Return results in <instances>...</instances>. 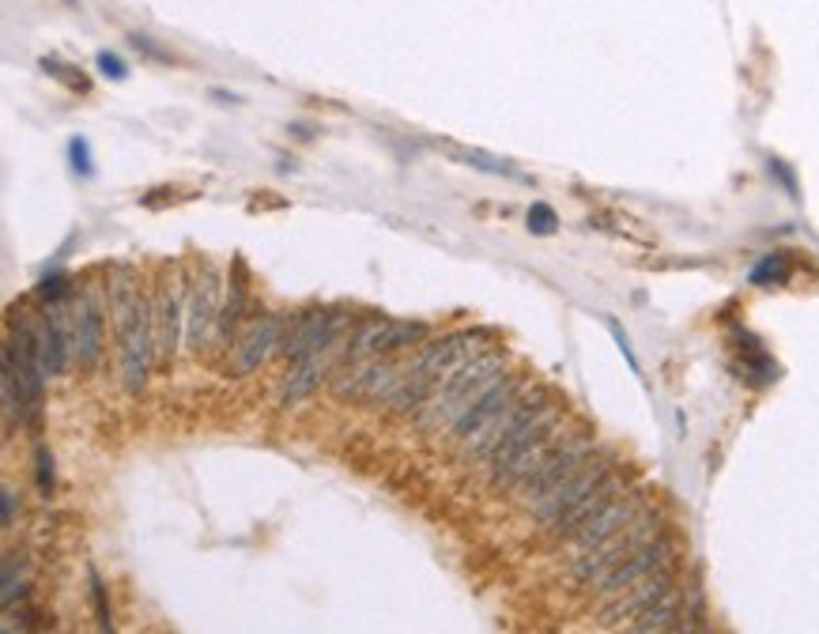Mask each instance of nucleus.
Masks as SVG:
<instances>
[{
	"mask_svg": "<svg viewBox=\"0 0 819 634\" xmlns=\"http://www.w3.org/2000/svg\"><path fill=\"white\" fill-rule=\"evenodd\" d=\"M484 340H487V333H480V329H461V333H446L438 340H427V344L419 348V355L412 359V367L401 374V386H397L393 397L386 401L389 412H397V416L423 412V404L431 401L438 389L450 382L468 359L480 355V351L487 348Z\"/></svg>",
	"mask_w": 819,
	"mask_h": 634,
	"instance_id": "nucleus-1",
	"label": "nucleus"
},
{
	"mask_svg": "<svg viewBox=\"0 0 819 634\" xmlns=\"http://www.w3.org/2000/svg\"><path fill=\"white\" fill-rule=\"evenodd\" d=\"M503 370H506V355L499 348H484L480 355H472L468 363L457 370V374L446 382L431 401L423 404V412H419V427L431 435H442V431H454L461 419L472 412L476 404L484 401L487 393H491L495 386L503 382Z\"/></svg>",
	"mask_w": 819,
	"mask_h": 634,
	"instance_id": "nucleus-2",
	"label": "nucleus"
},
{
	"mask_svg": "<svg viewBox=\"0 0 819 634\" xmlns=\"http://www.w3.org/2000/svg\"><path fill=\"white\" fill-rule=\"evenodd\" d=\"M665 533V518H661V510H642L635 521L623 525V529L616 536H608L604 544H597V548L589 552H578L571 559V578L582 582V585H593L601 578V574H608L616 563H623L627 555H635L638 548H646L650 540H657V536Z\"/></svg>",
	"mask_w": 819,
	"mask_h": 634,
	"instance_id": "nucleus-3",
	"label": "nucleus"
},
{
	"mask_svg": "<svg viewBox=\"0 0 819 634\" xmlns=\"http://www.w3.org/2000/svg\"><path fill=\"white\" fill-rule=\"evenodd\" d=\"M121 336V386L125 393H140L148 386L152 367L159 363V351H155V314L152 299H136L129 321L117 329Z\"/></svg>",
	"mask_w": 819,
	"mask_h": 634,
	"instance_id": "nucleus-4",
	"label": "nucleus"
},
{
	"mask_svg": "<svg viewBox=\"0 0 819 634\" xmlns=\"http://www.w3.org/2000/svg\"><path fill=\"white\" fill-rule=\"evenodd\" d=\"M348 333V318L340 306H314V310H302V314L291 318L284 325V344H280V355H287L291 363L306 355H318V351L337 348Z\"/></svg>",
	"mask_w": 819,
	"mask_h": 634,
	"instance_id": "nucleus-5",
	"label": "nucleus"
},
{
	"mask_svg": "<svg viewBox=\"0 0 819 634\" xmlns=\"http://www.w3.org/2000/svg\"><path fill=\"white\" fill-rule=\"evenodd\" d=\"M616 472V457L612 453H593L589 461H585L578 472L571 476V480H563L559 487H552L548 495H540V499L536 503H529V514H533V521H540L544 529H548V525H555L563 518V514L567 510H574V506H578L585 495H593L597 491V487L608 480V476Z\"/></svg>",
	"mask_w": 819,
	"mask_h": 634,
	"instance_id": "nucleus-6",
	"label": "nucleus"
},
{
	"mask_svg": "<svg viewBox=\"0 0 819 634\" xmlns=\"http://www.w3.org/2000/svg\"><path fill=\"white\" fill-rule=\"evenodd\" d=\"M593 453H597V438H593L589 431H571V435L563 438V442L548 453V461L536 468V472H533L529 480H525L514 495H518V499H521L525 506L536 503V499H540V495H548L552 487H559L563 480H571V476L578 472V468H582L585 461H589Z\"/></svg>",
	"mask_w": 819,
	"mask_h": 634,
	"instance_id": "nucleus-7",
	"label": "nucleus"
},
{
	"mask_svg": "<svg viewBox=\"0 0 819 634\" xmlns=\"http://www.w3.org/2000/svg\"><path fill=\"white\" fill-rule=\"evenodd\" d=\"M220 291H223V276L216 265H204L189 276V299H185V348L197 351L208 348L212 333H216L220 321Z\"/></svg>",
	"mask_w": 819,
	"mask_h": 634,
	"instance_id": "nucleus-8",
	"label": "nucleus"
},
{
	"mask_svg": "<svg viewBox=\"0 0 819 634\" xmlns=\"http://www.w3.org/2000/svg\"><path fill=\"white\" fill-rule=\"evenodd\" d=\"M544 401H548V393H544V389L536 386V382H529V386L521 389L518 397H514L510 404L499 408V412H495L491 419H487V423L480 427V431H472L468 438H461V457H465V461H487V457H491L495 450H499V442H503V438L510 435L514 427H518L525 416L536 412V408H540Z\"/></svg>",
	"mask_w": 819,
	"mask_h": 634,
	"instance_id": "nucleus-9",
	"label": "nucleus"
},
{
	"mask_svg": "<svg viewBox=\"0 0 819 634\" xmlns=\"http://www.w3.org/2000/svg\"><path fill=\"white\" fill-rule=\"evenodd\" d=\"M185 299H189V280L167 276V272H163L159 287H155V299H152L155 351H159V363L163 367L174 363V355H178V344L185 340Z\"/></svg>",
	"mask_w": 819,
	"mask_h": 634,
	"instance_id": "nucleus-10",
	"label": "nucleus"
},
{
	"mask_svg": "<svg viewBox=\"0 0 819 634\" xmlns=\"http://www.w3.org/2000/svg\"><path fill=\"white\" fill-rule=\"evenodd\" d=\"M672 589H676V563H669V567L653 570L650 578H642L635 585H627L623 593H616V597H608V604L601 608L597 623H601L604 631L627 627V623H635L642 612H650L657 601H665Z\"/></svg>",
	"mask_w": 819,
	"mask_h": 634,
	"instance_id": "nucleus-11",
	"label": "nucleus"
},
{
	"mask_svg": "<svg viewBox=\"0 0 819 634\" xmlns=\"http://www.w3.org/2000/svg\"><path fill=\"white\" fill-rule=\"evenodd\" d=\"M72 306V363L80 370H95L103 359V299L99 287L84 284L68 299Z\"/></svg>",
	"mask_w": 819,
	"mask_h": 634,
	"instance_id": "nucleus-12",
	"label": "nucleus"
},
{
	"mask_svg": "<svg viewBox=\"0 0 819 634\" xmlns=\"http://www.w3.org/2000/svg\"><path fill=\"white\" fill-rule=\"evenodd\" d=\"M669 563H676V540H672L669 533H661L657 540L646 544V548H638L635 555H627L623 563H616L608 574H601L589 589L597 593V597H616V593H623L627 585L650 578L653 570L669 567Z\"/></svg>",
	"mask_w": 819,
	"mask_h": 634,
	"instance_id": "nucleus-13",
	"label": "nucleus"
},
{
	"mask_svg": "<svg viewBox=\"0 0 819 634\" xmlns=\"http://www.w3.org/2000/svg\"><path fill=\"white\" fill-rule=\"evenodd\" d=\"M401 386V370L389 363V355L367 359V363H340L333 374L337 397H359V401H389Z\"/></svg>",
	"mask_w": 819,
	"mask_h": 634,
	"instance_id": "nucleus-14",
	"label": "nucleus"
},
{
	"mask_svg": "<svg viewBox=\"0 0 819 634\" xmlns=\"http://www.w3.org/2000/svg\"><path fill=\"white\" fill-rule=\"evenodd\" d=\"M284 325H287V314H269V318L253 321L246 333H242L238 344L231 348L227 374L246 378V374H253V370L265 367L269 355H276L280 344H284Z\"/></svg>",
	"mask_w": 819,
	"mask_h": 634,
	"instance_id": "nucleus-15",
	"label": "nucleus"
},
{
	"mask_svg": "<svg viewBox=\"0 0 819 634\" xmlns=\"http://www.w3.org/2000/svg\"><path fill=\"white\" fill-rule=\"evenodd\" d=\"M563 416H567V412H563V404H555L552 397H548V401H544L540 408H536V412L525 416L521 423L514 427V431L503 438V442H499V450H495L491 457H487V461H484V465H487V476H491V480H495V476H499L503 468L510 465L514 457H518V453L525 450V446L540 442L544 435H552L555 427H563Z\"/></svg>",
	"mask_w": 819,
	"mask_h": 634,
	"instance_id": "nucleus-16",
	"label": "nucleus"
},
{
	"mask_svg": "<svg viewBox=\"0 0 819 634\" xmlns=\"http://www.w3.org/2000/svg\"><path fill=\"white\" fill-rule=\"evenodd\" d=\"M642 510H650V491H627V495H620L616 503H608L604 506V510L597 514V518H589L582 525L578 533L571 536V548L574 552H589V548H597V544H604L608 540V536H616L623 525H631L638 518Z\"/></svg>",
	"mask_w": 819,
	"mask_h": 634,
	"instance_id": "nucleus-17",
	"label": "nucleus"
},
{
	"mask_svg": "<svg viewBox=\"0 0 819 634\" xmlns=\"http://www.w3.org/2000/svg\"><path fill=\"white\" fill-rule=\"evenodd\" d=\"M344 351H348V333H344V340H340L337 348L318 351V355H306V359H299V363H291L287 382H284V389H280V408H291V404L306 401V397L314 393L325 378H333L337 367L344 363Z\"/></svg>",
	"mask_w": 819,
	"mask_h": 634,
	"instance_id": "nucleus-18",
	"label": "nucleus"
},
{
	"mask_svg": "<svg viewBox=\"0 0 819 634\" xmlns=\"http://www.w3.org/2000/svg\"><path fill=\"white\" fill-rule=\"evenodd\" d=\"M627 491H631V476H627V472H620V468H616V472H612L608 480H604V484L597 487V491H593V495H585V499H582L578 506H574V510H567L559 521L548 525V536H552V540H559V544H567L571 536L578 533L585 521H589V518H597V514L604 510V506H608V503H616L620 495H627Z\"/></svg>",
	"mask_w": 819,
	"mask_h": 634,
	"instance_id": "nucleus-19",
	"label": "nucleus"
},
{
	"mask_svg": "<svg viewBox=\"0 0 819 634\" xmlns=\"http://www.w3.org/2000/svg\"><path fill=\"white\" fill-rule=\"evenodd\" d=\"M227 287H231V295H227V302H223L220 321H216V333H212V344H216V351H220L223 344H227L231 333H234V329H238L242 310H246V299H250V276H246V261H242V257H234V261H231V280H227Z\"/></svg>",
	"mask_w": 819,
	"mask_h": 634,
	"instance_id": "nucleus-20",
	"label": "nucleus"
},
{
	"mask_svg": "<svg viewBox=\"0 0 819 634\" xmlns=\"http://www.w3.org/2000/svg\"><path fill=\"white\" fill-rule=\"evenodd\" d=\"M525 386H529V374H506L503 382L495 386L491 393H487L484 401L476 404L472 412H468V416L461 419V423L454 427V435H457V438H468V435H472V431H480V427L487 423V419H491L495 412H499V408H506V404H510L514 397H518Z\"/></svg>",
	"mask_w": 819,
	"mask_h": 634,
	"instance_id": "nucleus-21",
	"label": "nucleus"
},
{
	"mask_svg": "<svg viewBox=\"0 0 819 634\" xmlns=\"http://www.w3.org/2000/svg\"><path fill=\"white\" fill-rule=\"evenodd\" d=\"M691 616H695V612H691ZM691 616H688V601L680 597V589H672L665 601H657L650 612H642V616L635 623H627L620 634H665V631L676 627V623H684Z\"/></svg>",
	"mask_w": 819,
	"mask_h": 634,
	"instance_id": "nucleus-22",
	"label": "nucleus"
},
{
	"mask_svg": "<svg viewBox=\"0 0 819 634\" xmlns=\"http://www.w3.org/2000/svg\"><path fill=\"white\" fill-rule=\"evenodd\" d=\"M136 299H140V287H136L133 265H114L110 269V280H106V310H110V318H114L117 329L129 321Z\"/></svg>",
	"mask_w": 819,
	"mask_h": 634,
	"instance_id": "nucleus-23",
	"label": "nucleus"
},
{
	"mask_svg": "<svg viewBox=\"0 0 819 634\" xmlns=\"http://www.w3.org/2000/svg\"><path fill=\"white\" fill-rule=\"evenodd\" d=\"M778 378V367L774 359L763 355L759 348H748L744 351V382L748 386H770Z\"/></svg>",
	"mask_w": 819,
	"mask_h": 634,
	"instance_id": "nucleus-24",
	"label": "nucleus"
},
{
	"mask_svg": "<svg viewBox=\"0 0 819 634\" xmlns=\"http://www.w3.org/2000/svg\"><path fill=\"white\" fill-rule=\"evenodd\" d=\"M27 582H23V555L8 552L4 559V608H16V601H23Z\"/></svg>",
	"mask_w": 819,
	"mask_h": 634,
	"instance_id": "nucleus-25",
	"label": "nucleus"
},
{
	"mask_svg": "<svg viewBox=\"0 0 819 634\" xmlns=\"http://www.w3.org/2000/svg\"><path fill=\"white\" fill-rule=\"evenodd\" d=\"M87 582H91V604H95V620H99L103 634H114V616H110V604H106V585L99 578V570L87 567Z\"/></svg>",
	"mask_w": 819,
	"mask_h": 634,
	"instance_id": "nucleus-26",
	"label": "nucleus"
},
{
	"mask_svg": "<svg viewBox=\"0 0 819 634\" xmlns=\"http://www.w3.org/2000/svg\"><path fill=\"white\" fill-rule=\"evenodd\" d=\"M786 276H789V269H786L782 253H770V257H763L752 269V284H782Z\"/></svg>",
	"mask_w": 819,
	"mask_h": 634,
	"instance_id": "nucleus-27",
	"label": "nucleus"
},
{
	"mask_svg": "<svg viewBox=\"0 0 819 634\" xmlns=\"http://www.w3.org/2000/svg\"><path fill=\"white\" fill-rule=\"evenodd\" d=\"M42 68H46V72H50V76H57V80H61V84L76 87V91H87V76L80 72V68L57 61V57H42Z\"/></svg>",
	"mask_w": 819,
	"mask_h": 634,
	"instance_id": "nucleus-28",
	"label": "nucleus"
},
{
	"mask_svg": "<svg viewBox=\"0 0 819 634\" xmlns=\"http://www.w3.org/2000/svg\"><path fill=\"white\" fill-rule=\"evenodd\" d=\"M35 476H38V491L50 499L53 495V457L46 446H35Z\"/></svg>",
	"mask_w": 819,
	"mask_h": 634,
	"instance_id": "nucleus-29",
	"label": "nucleus"
},
{
	"mask_svg": "<svg viewBox=\"0 0 819 634\" xmlns=\"http://www.w3.org/2000/svg\"><path fill=\"white\" fill-rule=\"evenodd\" d=\"M68 159H72V170H76V174H84V178H91V174H95L91 148H87L84 136H72V140H68Z\"/></svg>",
	"mask_w": 819,
	"mask_h": 634,
	"instance_id": "nucleus-30",
	"label": "nucleus"
},
{
	"mask_svg": "<svg viewBox=\"0 0 819 634\" xmlns=\"http://www.w3.org/2000/svg\"><path fill=\"white\" fill-rule=\"evenodd\" d=\"M555 227H559V220H555V212L548 208V204H533V208H529V231L533 234H552Z\"/></svg>",
	"mask_w": 819,
	"mask_h": 634,
	"instance_id": "nucleus-31",
	"label": "nucleus"
},
{
	"mask_svg": "<svg viewBox=\"0 0 819 634\" xmlns=\"http://www.w3.org/2000/svg\"><path fill=\"white\" fill-rule=\"evenodd\" d=\"M95 65H99V72L106 76V80H125V76H129V65L110 50H103L99 57H95Z\"/></svg>",
	"mask_w": 819,
	"mask_h": 634,
	"instance_id": "nucleus-32",
	"label": "nucleus"
},
{
	"mask_svg": "<svg viewBox=\"0 0 819 634\" xmlns=\"http://www.w3.org/2000/svg\"><path fill=\"white\" fill-rule=\"evenodd\" d=\"M608 333L616 336V344L623 348V359H627V363H631V370H638V359H635V351H631L627 336H623V329H620V325H616V321H612V318H608Z\"/></svg>",
	"mask_w": 819,
	"mask_h": 634,
	"instance_id": "nucleus-33",
	"label": "nucleus"
},
{
	"mask_svg": "<svg viewBox=\"0 0 819 634\" xmlns=\"http://www.w3.org/2000/svg\"><path fill=\"white\" fill-rule=\"evenodd\" d=\"M0 503H4V529H12V525H16V506H19V495L12 491V487H4V491H0Z\"/></svg>",
	"mask_w": 819,
	"mask_h": 634,
	"instance_id": "nucleus-34",
	"label": "nucleus"
},
{
	"mask_svg": "<svg viewBox=\"0 0 819 634\" xmlns=\"http://www.w3.org/2000/svg\"><path fill=\"white\" fill-rule=\"evenodd\" d=\"M457 155H461V159H468V163H484V170H495V174L506 170L499 159H487V155H480V152H457Z\"/></svg>",
	"mask_w": 819,
	"mask_h": 634,
	"instance_id": "nucleus-35",
	"label": "nucleus"
},
{
	"mask_svg": "<svg viewBox=\"0 0 819 634\" xmlns=\"http://www.w3.org/2000/svg\"><path fill=\"white\" fill-rule=\"evenodd\" d=\"M129 42L136 46V50H144V53H148V57H152V61H170V57H167V53H159V50H155V46L148 42V38H140V35H133V38H129Z\"/></svg>",
	"mask_w": 819,
	"mask_h": 634,
	"instance_id": "nucleus-36",
	"label": "nucleus"
},
{
	"mask_svg": "<svg viewBox=\"0 0 819 634\" xmlns=\"http://www.w3.org/2000/svg\"><path fill=\"white\" fill-rule=\"evenodd\" d=\"M665 634H702V620H699V616H691V620H684V623H676V627L665 631Z\"/></svg>",
	"mask_w": 819,
	"mask_h": 634,
	"instance_id": "nucleus-37",
	"label": "nucleus"
}]
</instances>
